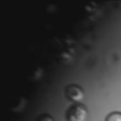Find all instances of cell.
I'll use <instances>...</instances> for the list:
<instances>
[{
    "label": "cell",
    "instance_id": "obj_2",
    "mask_svg": "<svg viewBox=\"0 0 121 121\" xmlns=\"http://www.w3.org/2000/svg\"><path fill=\"white\" fill-rule=\"evenodd\" d=\"M65 96L72 102L79 104L84 99V92L81 87L76 84L68 85L65 88Z\"/></svg>",
    "mask_w": 121,
    "mask_h": 121
},
{
    "label": "cell",
    "instance_id": "obj_4",
    "mask_svg": "<svg viewBox=\"0 0 121 121\" xmlns=\"http://www.w3.org/2000/svg\"><path fill=\"white\" fill-rule=\"evenodd\" d=\"M36 121H55L54 118L52 116H50L47 113H43L41 115H39L36 119Z\"/></svg>",
    "mask_w": 121,
    "mask_h": 121
},
{
    "label": "cell",
    "instance_id": "obj_1",
    "mask_svg": "<svg viewBox=\"0 0 121 121\" xmlns=\"http://www.w3.org/2000/svg\"><path fill=\"white\" fill-rule=\"evenodd\" d=\"M88 115L87 108L82 104L72 105L66 112L67 121H85Z\"/></svg>",
    "mask_w": 121,
    "mask_h": 121
},
{
    "label": "cell",
    "instance_id": "obj_3",
    "mask_svg": "<svg viewBox=\"0 0 121 121\" xmlns=\"http://www.w3.org/2000/svg\"><path fill=\"white\" fill-rule=\"evenodd\" d=\"M106 121H121V112H113L110 113L107 116Z\"/></svg>",
    "mask_w": 121,
    "mask_h": 121
}]
</instances>
